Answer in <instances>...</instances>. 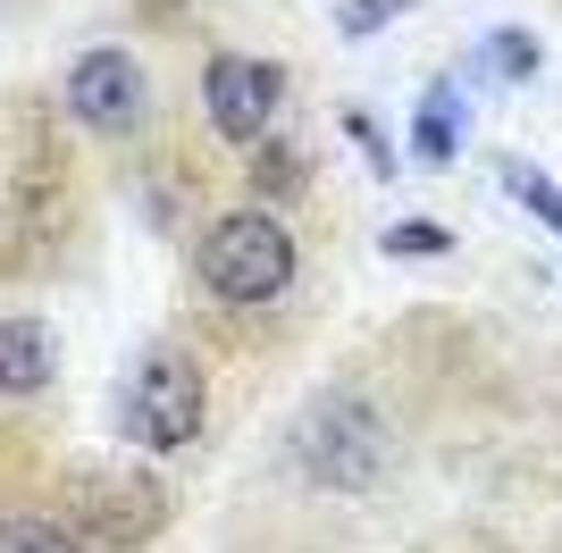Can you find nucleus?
<instances>
[{
    "label": "nucleus",
    "instance_id": "f257e3e1",
    "mask_svg": "<svg viewBox=\"0 0 562 553\" xmlns=\"http://www.w3.org/2000/svg\"><path fill=\"white\" fill-rule=\"evenodd\" d=\"M202 285L218 302H278L294 285V235L269 218V210H235L202 235V252H193Z\"/></svg>",
    "mask_w": 562,
    "mask_h": 553
},
{
    "label": "nucleus",
    "instance_id": "f03ea898",
    "mask_svg": "<svg viewBox=\"0 0 562 553\" xmlns=\"http://www.w3.org/2000/svg\"><path fill=\"white\" fill-rule=\"evenodd\" d=\"M126 437L143 453H186L202 437V361L177 345L143 352L135 377H126Z\"/></svg>",
    "mask_w": 562,
    "mask_h": 553
},
{
    "label": "nucleus",
    "instance_id": "7ed1b4c3",
    "mask_svg": "<svg viewBox=\"0 0 562 553\" xmlns=\"http://www.w3.org/2000/svg\"><path fill=\"white\" fill-rule=\"evenodd\" d=\"M303 470L319 486H370L378 470H386V419L361 403V394H319L311 403V419H303Z\"/></svg>",
    "mask_w": 562,
    "mask_h": 553
},
{
    "label": "nucleus",
    "instance_id": "20e7f679",
    "mask_svg": "<svg viewBox=\"0 0 562 553\" xmlns=\"http://www.w3.org/2000/svg\"><path fill=\"white\" fill-rule=\"evenodd\" d=\"M68 110L101 135H135L143 110H151V84H143V68L126 50H85L68 68Z\"/></svg>",
    "mask_w": 562,
    "mask_h": 553
},
{
    "label": "nucleus",
    "instance_id": "39448f33",
    "mask_svg": "<svg viewBox=\"0 0 562 553\" xmlns=\"http://www.w3.org/2000/svg\"><path fill=\"white\" fill-rule=\"evenodd\" d=\"M202 110H211L218 135L252 143L260 126H269V110H278V68H260V59H235V50H218L211 68H202Z\"/></svg>",
    "mask_w": 562,
    "mask_h": 553
},
{
    "label": "nucleus",
    "instance_id": "423d86ee",
    "mask_svg": "<svg viewBox=\"0 0 562 553\" xmlns=\"http://www.w3.org/2000/svg\"><path fill=\"white\" fill-rule=\"evenodd\" d=\"M50 386V336L34 319H0V394H43Z\"/></svg>",
    "mask_w": 562,
    "mask_h": 553
},
{
    "label": "nucleus",
    "instance_id": "0eeeda50",
    "mask_svg": "<svg viewBox=\"0 0 562 553\" xmlns=\"http://www.w3.org/2000/svg\"><path fill=\"white\" fill-rule=\"evenodd\" d=\"M0 553H85L59 520H43V511H9L0 520Z\"/></svg>",
    "mask_w": 562,
    "mask_h": 553
},
{
    "label": "nucleus",
    "instance_id": "6e6552de",
    "mask_svg": "<svg viewBox=\"0 0 562 553\" xmlns=\"http://www.w3.org/2000/svg\"><path fill=\"white\" fill-rule=\"evenodd\" d=\"M412 143H420V160H453V143H462V126H453V92H428V101H420Z\"/></svg>",
    "mask_w": 562,
    "mask_h": 553
},
{
    "label": "nucleus",
    "instance_id": "1a4fd4ad",
    "mask_svg": "<svg viewBox=\"0 0 562 553\" xmlns=\"http://www.w3.org/2000/svg\"><path fill=\"white\" fill-rule=\"evenodd\" d=\"M446 244H453V235L428 227V218H403V227L386 235V252H395V260H428V252H446Z\"/></svg>",
    "mask_w": 562,
    "mask_h": 553
},
{
    "label": "nucleus",
    "instance_id": "9d476101",
    "mask_svg": "<svg viewBox=\"0 0 562 553\" xmlns=\"http://www.w3.org/2000/svg\"><path fill=\"white\" fill-rule=\"evenodd\" d=\"M513 193H520V202H529V210H538V218H546V227L562 235V193H554V184L538 177V168H513Z\"/></svg>",
    "mask_w": 562,
    "mask_h": 553
},
{
    "label": "nucleus",
    "instance_id": "9b49d317",
    "mask_svg": "<svg viewBox=\"0 0 562 553\" xmlns=\"http://www.w3.org/2000/svg\"><path fill=\"white\" fill-rule=\"evenodd\" d=\"M395 9H412V0H345L336 18H345V34H378V25L395 18Z\"/></svg>",
    "mask_w": 562,
    "mask_h": 553
},
{
    "label": "nucleus",
    "instance_id": "f8f14e48",
    "mask_svg": "<svg viewBox=\"0 0 562 553\" xmlns=\"http://www.w3.org/2000/svg\"><path fill=\"white\" fill-rule=\"evenodd\" d=\"M487 68H504V76H529V68H538V50H529V34H495Z\"/></svg>",
    "mask_w": 562,
    "mask_h": 553
}]
</instances>
